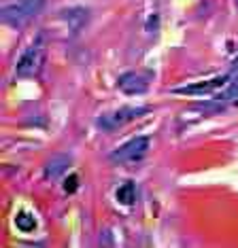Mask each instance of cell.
I'll list each match as a JSON object with an SVG mask.
<instances>
[{"mask_svg": "<svg viewBox=\"0 0 238 248\" xmlns=\"http://www.w3.org/2000/svg\"><path fill=\"white\" fill-rule=\"evenodd\" d=\"M47 0H11L4 2L0 9V17L7 26L21 28L26 26L30 19H34L38 13L45 9Z\"/></svg>", "mask_w": 238, "mask_h": 248, "instance_id": "cell-1", "label": "cell"}, {"mask_svg": "<svg viewBox=\"0 0 238 248\" xmlns=\"http://www.w3.org/2000/svg\"><path fill=\"white\" fill-rule=\"evenodd\" d=\"M45 53H47V49H45V43L43 41L32 43L30 47L24 51V55L19 58V62H17L15 75L19 77V78L36 77L38 72H41L43 64H45Z\"/></svg>", "mask_w": 238, "mask_h": 248, "instance_id": "cell-2", "label": "cell"}, {"mask_svg": "<svg viewBox=\"0 0 238 248\" xmlns=\"http://www.w3.org/2000/svg\"><path fill=\"white\" fill-rule=\"evenodd\" d=\"M145 112H149L147 106H123V108L113 110L109 115H102L98 119V127H102L104 132H115V129L128 125L134 119H138V117H143Z\"/></svg>", "mask_w": 238, "mask_h": 248, "instance_id": "cell-3", "label": "cell"}, {"mask_svg": "<svg viewBox=\"0 0 238 248\" xmlns=\"http://www.w3.org/2000/svg\"><path fill=\"white\" fill-rule=\"evenodd\" d=\"M149 144H151V140L147 136H136L132 140H128L126 144H121L119 149L113 151V153H111V161H115V163L140 161L147 155V151H149Z\"/></svg>", "mask_w": 238, "mask_h": 248, "instance_id": "cell-4", "label": "cell"}, {"mask_svg": "<svg viewBox=\"0 0 238 248\" xmlns=\"http://www.w3.org/2000/svg\"><path fill=\"white\" fill-rule=\"evenodd\" d=\"M117 87L121 89L123 93L128 95H136V93H145L147 87H149V75H143V72H123L117 81Z\"/></svg>", "mask_w": 238, "mask_h": 248, "instance_id": "cell-5", "label": "cell"}, {"mask_svg": "<svg viewBox=\"0 0 238 248\" xmlns=\"http://www.w3.org/2000/svg\"><path fill=\"white\" fill-rule=\"evenodd\" d=\"M230 83V77H215L211 81H204V83H196V85H187V87H174V93H213L217 87H223Z\"/></svg>", "mask_w": 238, "mask_h": 248, "instance_id": "cell-6", "label": "cell"}, {"mask_svg": "<svg viewBox=\"0 0 238 248\" xmlns=\"http://www.w3.org/2000/svg\"><path fill=\"white\" fill-rule=\"evenodd\" d=\"M68 163H70V157H66V155H55V157H51V159L47 161V166H45L43 176L47 178V180L60 178L62 174L68 170Z\"/></svg>", "mask_w": 238, "mask_h": 248, "instance_id": "cell-7", "label": "cell"}, {"mask_svg": "<svg viewBox=\"0 0 238 248\" xmlns=\"http://www.w3.org/2000/svg\"><path fill=\"white\" fill-rule=\"evenodd\" d=\"M117 202L119 204H123V206H132L134 202H136V187H134V183H123L121 187L117 189Z\"/></svg>", "mask_w": 238, "mask_h": 248, "instance_id": "cell-8", "label": "cell"}, {"mask_svg": "<svg viewBox=\"0 0 238 248\" xmlns=\"http://www.w3.org/2000/svg\"><path fill=\"white\" fill-rule=\"evenodd\" d=\"M15 225H17V229L19 231L30 233V231L36 229V218H34V214L21 210V212H17V217H15Z\"/></svg>", "mask_w": 238, "mask_h": 248, "instance_id": "cell-9", "label": "cell"}, {"mask_svg": "<svg viewBox=\"0 0 238 248\" xmlns=\"http://www.w3.org/2000/svg\"><path fill=\"white\" fill-rule=\"evenodd\" d=\"M77 180H79V178L75 176V174L66 178V183H64V191H66V193H75V189H77Z\"/></svg>", "mask_w": 238, "mask_h": 248, "instance_id": "cell-10", "label": "cell"}, {"mask_svg": "<svg viewBox=\"0 0 238 248\" xmlns=\"http://www.w3.org/2000/svg\"><path fill=\"white\" fill-rule=\"evenodd\" d=\"M234 2H236V7H238V0H234Z\"/></svg>", "mask_w": 238, "mask_h": 248, "instance_id": "cell-11", "label": "cell"}]
</instances>
